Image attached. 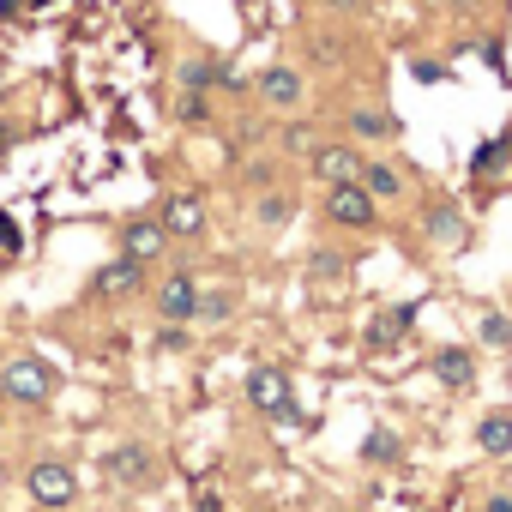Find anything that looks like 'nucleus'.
I'll list each match as a JSON object with an SVG mask.
<instances>
[{"label": "nucleus", "mask_w": 512, "mask_h": 512, "mask_svg": "<svg viewBox=\"0 0 512 512\" xmlns=\"http://www.w3.org/2000/svg\"><path fill=\"white\" fill-rule=\"evenodd\" d=\"M73 494H79L73 464H61V458H37L31 464V500L37 506H73Z\"/></svg>", "instance_id": "nucleus-3"}, {"label": "nucleus", "mask_w": 512, "mask_h": 512, "mask_svg": "<svg viewBox=\"0 0 512 512\" xmlns=\"http://www.w3.org/2000/svg\"><path fill=\"white\" fill-rule=\"evenodd\" d=\"M434 374H440L446 386H464V380H470V350H440V356H434Z\"/></svg>", "instance_id": "nucleus-14"}, {"label": "nucleus", "mask_w": 512, "mask_h": 512, "mask_svg": "<svg viewBox=\"0 0 512 512\" xmlns=\"http://www.w3.org/2000/svg\"><path fill=\"white\" fill-rule=\"evenodd\" d=\"M356 181H362L374 199H398V193H404V175H398L392 163H362V175H356Z\"/></svg>", "instance_id": "nucleus-11"}, {"label": "nucleus", "mask_w": 512, "mask_h": 512, "mask_svg": "<svg viewBox=\"0 0 512 512\" xmlns=\"http://www.w3.org/2000/svg\"><path fill=\"white\" fill-rule=\"evenodd\" d=\"M308 157H314V175H320L326 187H338V181H356V175H362V157H356L350 145H314Z\"/></svg>", "instance_id": "nucleus-5"}, {"label": "nucleus", "mask_w": 512, "mask_h": 512, "mask_svg": "<svg viewBox=\"0 0 512 512\" xmlns=\"http://www.w3.org/2000/svg\"><path fill=\"white\" fill-rule=\"evenodd\" d=\"M476 446H482V452H494V458H500V452H512V416H506V410H500V416H482Z\"/></svg>", "instance_id": "nucleus-12"}, {"label": "nucleus", "mask_w": 512, "mask_h": 512, "mask_svg": "<svg viewBox=\"0 0 512 512\" xmlns=\"http://www.w3.org/2000/svg\"><path fill=\"white\" fill-rule=\"evenodd\" d=\"M260 97H266L272 109H296V103H302V73H296V67H272V73L260 79Z\"/></svg>", "instance_id": "nucleus-9"}, {"label": "nucleus", "mask_w": 512, "mask_h": 512, "mask_svg": "<svg viewBox=\"0 0 512 512\" xmlns=\"http://www.w3.org/2000/svg\"><path fill=\"white\" fill-rule=\"evenodd\" d=\"M332 7H356V0H332Z\"/></svg>", "instance_id": "nucleus-22"}, {"label": "nucleus", "mask_w": 512, "mask_h": 512, "mask_svg": "<svg viewBox=\"0 0 512 512\" xmlns=\"http://www.w3.org/2000/svg\"><path fill=\"white\" fill-rule=\"evenodd\" d=\"M133 284H139V260H127V253H121V266H109V272L97 278V290H103V296H127Z\"/></svg>", "instance_id": "nucleus-13"}, {"label": "nucleus", "mask_w": 512, "mask_h": 512, "mask_svg": "<svg viewBox=\"0 0 512 512\" xmlns=\"http://www.w3.org/2000/svg\"><path fill=\"white\" fill-rule=\"evenodd\" d=\"M284 139H290V151H314V133H308V127H290Z\"/></svg>", "instance_id": "nucleus-20"}, {"label": "nucleus", "mask_w": 512, "mask_h": 512, "mask_svg": "<svg viewBox=\"0 0 512 512\" xmlns=\"http://www.w3.org/2000/svg\"><path fill=\"white\" fill-rule=\"evenodd\" d=\"M260 217H266V223H284V217H290V199H266Z\"/></svg>", "instance_id": "nucleus-19"}, {"label": "nucleus", "mask_w": 512, "mask_h": 512, "mask_svg": "<svg viewBox=\"0 0 512 512\" xmlns=\"http://www.w3.org/2000/svg\"><path fill=\"white\" fill-rule=\"evenodd\" d=\"M193 302H199L193 278H187V272H169L163 290H157V314H163V320H193Z\"/></svg>", "instance_id": "nucleus-7"}, {"label": "nucleus", "mask_w": 512, "mask_h": 512, "mask_svg": "<svg viewBox=\"0 0 512 512\" xmlns=\"http://www.w3.org/2000/svg\"><path fill=\"white\" fill-rule=\"evenodd\" d=\"M350 127H356L362 139H392V133H398V121H392V115H356Z\"/></svg>", "instance_id": "nucleus-15"}, {"label": "nucleus", "mask_w": 512, "mask_h": 512, "mask_svg": "<svg viewBox=\"0 0 512 512\" xmlns=\"http://www.w3.org/2000/svg\"><path fill=\"white\" fill-rule=\"evenodd\" d=\"M0 392H7L13 404H49L55 380H49V368L37 356H13L7 368H0Z\"/></svg>", "instance_id": "nucleus-1"}, {"label": "nucleus", "mask_w": 512, "mask_h": 512, "mask_svg": "<svg viewBox=\"0 0 512 512\" xmlns=\"http://www.w3.org/2000/svg\"><path fill=\"white\" fill-rule=\"evenodd\" d=\"M163 247H169V229H163V223H127V229H121V253H127V260H139V266L157 260Z\"/></svg>", "instance_id": "nucleus-8"}, {"label": "nucleus", "mask_w": 512, "mask_h": 512, "mask_svg": "<svg viewBox=\"0 0 512 512\" xmlns=\"http://www.w3.org/2000/svg\"><path fill=\"white\" fill-rule=\"evenodd\" d=\"M247 398L260 416H296V398H290V380L284 368H253L247 374Z\"/></svg>", "instance_id": "nucleus-4"}, {"label": "nucleus", "mask_w": 512, "mask_h": 512, "mask_svg": "<svg viewBox=\"0 0 512 512\" xmlns=\"http://www.w3.org/2000/svg\"><path fill=\"white\" fill-rule=\"evenodd\" d=\"M404 320H410V314H392V320H386V326H374V332H368V338H374V344H392V338H398V332H404Z\"/></svg>", "instance_id": "nucleus-18"}, {"label": "nucleus", "mask_w": 512, "mask_h": 512, "mask_svg": "<svg viewBox=\"0 0 512 512\" xmlns=\"http://www.w3.org/2000/svg\"><path fill=\"white\" fill-rule=\"evenodd\" d=\"M229 308H235V296H199L193 320H229Z\"/></svg>", "instance_id": "nucleus-16"}, {"label": "nucleus", "mask_w": 512, "mask_h": 512, "mask_svg": "<svg viewBox=\"0 0 512 512\" xmlns=\"http://www.w3.org/2000/svg\"><path fill=\"white\" fill-rule=\"evenodd\" d=\"M482 338H488V344H512V326H506V314H488V320H482Z\"/></svg>", "instance_id": "nucleus-17"}, {"label": "nucleus", "mask_w": 512, "mask_h": 512, "mask_svg": "<svg viewBox=\"0 0 512 512\" xmlns=\"http://www.w3.org/2000/svg\"><path fill=\"white\" fill-rule=\"evenodd\" d=\"M374 211H380V199H374L362 181H338V187L326 193V217L344 223V229H374Z\"/></svg>", "instance_id": "nucleus-2"}, {"label": "nucleus", "mask_w": 512, "mask_h": 512, "mask_svg": "<svg viewBox=\"0 0 512 512\" xmlns=\"http://www.w3.org/2000/svg\"><path fill=\"white\" fill-rule=\"evenodd\" d=\"M482 512H512V494H494V500H488Z\"/></svg>", "instance_id": "nucleus-21"}, {"label": "nucleus", "mask_w": 512, "mask_h": 512, "mask_svg": "<svg viewBox=\"0 0 512 512\" xmlns=\"http://www.w3.org/2000/svg\"><path fill=\"white\" fill-rule=\"evenodd\" d=\"M157 223H163L169 235H181V241H193V235L205 229V205H199L193 193H169V199H163V217H157Z\"/></svg>", "instance_id": "nucleus-6"}, {"label": "nucleus", "mask_w": 512, "mask_h": 512, "mask_svg": "<svg viewBox=\"0 0 512 512\" xmlns=\"http://www.w3.org/2000/svg\"><path fill=\"white\" fill-rule=\"evenodd\" d=\"M109 476L115 482H145L151 476V452L145 446H115L109 452Z\"/></svg>", "instance_id": "nucleus-10"}]
</instances>
